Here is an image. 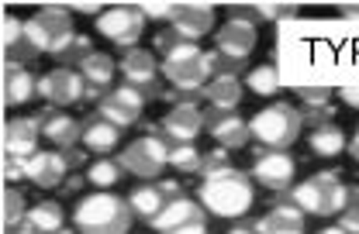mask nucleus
Returning <instances> with one entry per match:
<instances>
[{
  "mask_svg": "<svg viewBox=\"0 0 359 234\" xmlns=\"http://www.w3.org/2000/svg\"><path fill=\"white\" fill-rule=\"evenodd\" d=\"M197 203L211 214V217H224V221H242L249 217L252 203H256V180L245 169H224L215 176H204L197 187Z\"/></svg>",
  "mask_w": 359,
  "mask_h": 234,
  "instance_id": "1",
  "label": "nucleus"
},
{
  "mask_svg": "<svg viewBox=\"0 0 359 234\" xmlns=\"http://www.w3.org/2000/svg\"><path fill=\"white\" fill-rule=\"evenodd\" d=\"M69 221L80 234H128L135 214L128 200L100 189V193H90L83 200H76Z\"/></svg>",
  "mask_w": 359,
  "mask_h": 234,
  "instance_id": "2",
  "label": "nucleus"
},
{
  "mask_svg": "<svg viewBox=\"0 0 359 234\" xmlns=\"http://www.w3.org/2000/svg\"><path fill=\"white\" fill-rule=\"evenodd\" d=\"M249 128H252V141H256L259 148H269V152H287L294 141L301 138L304 117H301V110H297L294 103L276 100V103L263 107V110L249 121Z\"/></svg>",
  "mask_w": 359,
  "mask_h": 234,
  "instance_id": "3",
  "label": "nucleus"
},
{
  "mask_svg": "<svg viewBox=\"0 0 359 234\" xmlns=\"http://www.w3.org/2000/svg\"><path fill=\"white\" fill-rule=\"evenodd\" d=\"M256 24L249 21H224L222 28L215 31V55L222 62V73L238 76L249 62V55L256 52Z\"/></svg>",
  "mask_w": 359,
  "mask_h": 234,
  "instance_id": "4",
  "label": "nucleus"
},
{
  "mask_svg": "<svg viewBox=\"0 0 359 234\" xmlns=\"http://www.w3.org/2000/svg\"><path fill=\"white\" fill-rule=\"evenodd\" d=\"M170 141H163L159 135H142L138 141H132L121 155H118V162L125 166V173H132L138 180H159L163 176V169L170 166Z\"/></svg>",
  "mask_w": 359,
  "mask_h": 234,
  "instance_id": "5",
  "label": "nucleus"
},
{
  "mask_svg": "<svg viewBox=\"0 0 359 234\" xmlns=\"http://www.w3.org/2000/svg\"><path fill=\"white\" fill-rule=\"evenodd\" d=\"M145 14H142V7L138 3H111L100 17H97V31L104 35V38H111V45L125 48V52H132L138 45V38H142V31H145Z\"/></svg>",
  "mask_w": 359,
  "mask_h": 234,
  "instance_id": "6",
  "label": "nucleus"
},
{
  "mask_svg": "<svg viewBox=\"0 0 359 234\" xmlns=\"http://www.w3.org/2000/svg\"><path fill=\"white\" fill-rule=\"evenodd\" d=\"M118 73H121V83L132 87L145 100H156L163 96V62H156V55L149 48H132L125 52V59L118 62Z\"/></svg>",
  "mask_w": 359,
  "mask_h": 234,
  "instance_id": "7",
  "label": "nucleus"
},
{
  "mask_svg": "<svg viewBox=\"0 0 359 234\" xmlns=\"http://www.w3.org/2000/svg\"><path fill=\"white\" fill-rule=\"evenodd\" d=\"M249 176L256 180V187L269 189V193H290L294 187V176H297V162L287 155V152H269V148H259L256 159H252V169Z\"/></svg>",
  "mask_w": 359,
  "mask_h": 234,
  "instance_id": "8",
  "label": "nucleus"
},
{
  "mask_svg": "<svg viewBox=\"0 0 359 234\" xmlns=\"http://www.w3.org/2000/svg\"><path fill=\"white\" fill-rule=\"evenodd\" d=\"M39 96L45 100V107H73L80 100H87V80L80 76V69L59 66L52 73H45L39 83Z\"/></svg>",
  "mask_w": 359,
  "mask_h": 234,
  "instance_id": "9",
  "label": "nucleus"
},
{
  "mask_svg": "<svg viewBox=\"0 0 359 234\" xmlns=\"http://www.w3.org/2000/svg\"><path fill=\"white\" fill-rule=\"evenodd\" d=\"M204 131L218 141V148H228V152L245 148L252 138V128L238 110H218V107L204 110Z\"/></svg>",
  "mask_w": 359,
  "mask_h": 234,
  "instance_id": "10",
  "label": "nucleus"
},
{
  "mask_svg": "<svg viewBox=\"0 0 359 234\" xmlns=\"http://www.w3.org/2000/svg\"><path fill=\"white\" fill-rule=\"evenodd\" d=\"M339 180H342L339 169H321V173H314L311 180L294 183L287 196H290V203H297L304 214H311V217H328V187L339 183Z\"/></svg>",
  "mask_w": 359,
  "mask_h": 234,
  "instance_id": "11",
  "label": "nucleus"
},
{
  "mask_svg": "<svg viewBox=\"0 0 359 234\" xmlns=\"http://www.w3.org/2000/svg\"><path fill=\"white\" fill-rule=\"evenodd\" d=\"M39 138H42V121L35 117H11L4 128V159H21L28 162L39 152Z\"/></svg>",
  "mask_w": 359,
  "mask_h": 234,
  "instance_id": "12",
  "label": "nucleus"
},
{
  "mask_svg": "<svg viewBox=\"0 0 359 234\" xmlns=\"http://www.w3.org/2000/svg\"><path fill=\"white\" fill-rule=\"evenodd\" d=\"M204 135V110L197 107H170V114L159 121V138L170 145H194Z\"/></svg>",
  "mask_w": 359,
  "mask_h": 234,
  "instance_id": "13",
  "label": "nucleus"
},
{
  "mask_svg": "<svg viewBox=\"0 0 359 234\" xmlns=\"http://www.w3.org/2000/svg\"><path fill=\"white\" fill-rule=\"evenodd\" d=\"M180 42H197L215 28V3H177V17L166 24Z\"/></svg>",
  "mask_w": 359,
  "mask_h": 234,
  "instance_id": "14",
  "label": "nucleus"
},
{
  "mask_svg": "<svg viewBox=\"0 0 359 234\" xmlns=\"http://www.w3.org/2000/svg\"><path fill=\"white\" fill-rule=\"evenodd\" d=\"M69 159H66V152L59 148H52V152H35L28 162H25V173H28V180L35 183V187L42 189H59L66 180H69Z\"/></svg>",
  "mask_w": 359,
  "mask_h": 234,
  "instance_id": "15",
  "label": "nucleus"
},
{
  "mask_svg": "<svg viewBox=\"0 0 359 234\" xmlns=\"http://www.w3.org/2000/svg\"><path fill=\"white\" fill-rule=\"evenodd\" d=\"M39 121H42V138L52 148H76L83 141V121L69 117L59 107H42L39 110Z\"/></svg>",
  "mask_w": 359,
  "mask_h": 234,
  "instance_id": "16",
  "label": "nucleus"
},
{
  "mask_svg": "<svg viewBox=\"0 0 359 234\" xmlns=\"http://www.w3.org/2000/svg\"><path fill=\"white\" fill-rule=\"evenodd\" d=\"M190 221H208V210L201 203H194L187 193H180L173 200H166V207L149 224H152V231L170 234V231H177V228H183V224H190Z\"/></svg>",
  "mask_w": 359,
  "mask_h": 234,
  "instance_id": "17",
  "label": "nucleus"
},
{
  "mask_svg": "<svg viewBox=\"0 0 359 234\" xmlns=\"http://www.w3.org/2000/svg\"><path fill=\"white\" fill-rule=\"evenodd\" d=\"M42 76H35V69L21 66V62H7L4 66V103L7 107H21L28 100L39 96Z\"/></svg>",
  "mask_w": 359,
  "mask_h": 234,
  "instance_id": "18",
  "label": "nucleus"
},
{
  "mask_svg": "<svg viewBox=\"0 0 359 234\" xmlns=\"http://www.w3.org/2000/svg\"><path fill=\"white\" fill-rule=\"evenodd\" d=\"M114 73H118V62L111 55H104V52H93L87 62L80 66V76L87 80V100L100 103V96L107 94V90H114L111 87L114 83Z\"/></svg>",
  "mask_w": 359,
  "mask_h": 234,
  "instance_id": "19",
  "label": "nucleus"
},
{
  "mask_svg": "<svg viewBox=\"0 0 359 234\" xmlns=\"http://www.w3.org/2000/svg\"><path fill=\"white\" fill-rule=\"evenodd\" d=\"M121 145V128H114L111 121H104L100 114H90L83 117V148L93 155H111L114 148Z\"/></svg>",
  "mask_w": 359,
  "mask_h": 234,
  "instance_id": "20",
  "label": "nucleus"
},
{
  "mask_svg": "<svg viewBox=\"0 0 359 234\" xmlns=\"http://www.w3.org/2000/svg\"><path fill=\"white\" fill-rule=\"evenodd\" d=\"M166 189H163V180H152V183H138V187L128 193V203H132V214L138 221H152L163 207H166Z\"/></svg>",
  "mask_w": 359,
  "mask_h": 234,
  "instance_id": "21",
  "label": "nucleus"
},
{
  "mask_svg": "<svg viewBox=\"0 0 359 234\" xmlns=\"http://www.w3.org/2000/svg\"><path fill=\"white\" fill-rule=\"evenodd\" d=\"M242 80L238 76H231V73H218L211 83H208V90H204V100L211 103V107H218V110H238V103H242Z\"/></svg>",
  "mask_w": 359,
  "mask_h": 234,
  "instance_id": "22",
  "label": "nucleus"
},
{
  "mask_svg": "<svg viewBox=\"0 0 359 234\" xmlns=\"http://www.w3.org/2000/svg\"><path fill=\"white\" fill-rule=\"evenodd\" d=\"M59 66H83L90 55H93V42H90L87 35H80V31H69L66 38H59L55 45H52V52H48Z\"/></svg>",
  "mask_w": 359,
  "mask_h": 234,
  "instance_id": "23",
  "label": "nucleus"
},
{
  "mask_svg": "<svg viewBox=\"0 0 359 234\" xmlns=\"http://www.w3.org/2000/svg\"><path fill=\"white\" fill-rule=\"evenodd\" d=\"M308 148L314 155H321V159H335V155L349 152V141H346V131L332 121V124H321V128H314L308 135Z\"/></svg>",
  "mask_w": 359,
  "mask_h": 234,
  "instance_id": "24",
  "label": "nucleus"
},
{
  "mask_svg": "<svg viewBox=\"0 0 359 234\" xmlns=\"http://www.w3.org/2000/svg\"><path fill=\"white\" fill-rule=\"evenodd\" d=\"M97 114H100L104 121H111L114 128H121V131H128L132 124H138V117H142L135 107H128L125 100H118V96L111 94V90L100 96V103H97Z\"/></svg>",
  "mask_w": 359,
  "mask_h": 234,
  "instance_id": "25",
  "label": "nucleus"
},
{
  "mask_svg": "<svg viewBox=\"0 0 359 234\" xmlns=\"http://www.w3.org/2000/svg\"><path fill=\"white\" fill-rule=\"evenodd\" d=\"M28 221H32L35 228H42L45 234L66 231V210H62L59 200H42V203H35V207L28 210Z\"/></svg>",
  "mask_w": 359,
  "mask_h": 234,
  "instance_id": "26",
  "label": "nucleus"
},
{
  "mask_svg": "<svg viewBox=\"0 0 359 234\" xmlns=\"http://www.w3.org/2000/svg\"><path fill=\"white\" fill-rule=\"evenodd\" d=\"M125 180V166L118 162V159H111V155H104V159H93L87 166V183L97 189H111L118 187Z\"/></svg>",
  "mask_w": 359,
  "mask_h": 234,
  "instance_id": "27",
  "label": "nucleus"
},
{
  "mask_svg": "<svg viewBox=\"0 0 359 234\" xmlns=\"http://www.w3.org/2000/svg\"><path fill=\"white\" fill-rule=\"evenodd\" d=\"M35 17H39L45 28H48V35H52V45L73 31V14H69V7H62V3H42Z\"/></svg>",
  "mask_w": 359,
  "mask_h": 234,
  "instance_id": "28",
  "label": "nucleus"
},
{
  "mask_svg": "<svg viewBox=\"0 0 359 234\" xmlns=\"http://www.w3.org/2000/svg\"><path fill=\"white\" fill-rule=\"evenodd\" d=\"M242 87L256 96H276L283 90V83H280V76H276L273 66H256V69H249V73L242 76Z\"/></svg>",
  "mask_w": 359,
  "mask_h": 234,
  "instance_id": "29",
  "label": "nucleus"
},
{
  "mask_svg": "<svg viewBox=\"0 0 359 234\" xmlns=\"http://www.w3.org/2000/svg\"><path fill=\"white\" fill-rule=\"evenodd\" d=\"M204 166V152L197 145H173L170 148V169H177L180 176H201Z\"/></svg>",
  "mask_w": 359,
  "mask_h": 234,
  "instance_id": "30",
  "label": "nucleus"
},
{
  "mask_svg": "<svg viewBox=\"0 0 359 234\" xmlns=\"http://www.w3.org/2000/svg\"><path fill=\"white\" fill-rule=\"evenodd\" d=\"M25 217H28V203H25L21 189L7 187V193H4V224L14 228V224H21Z\"/></svg>",
  "mask_w": 359,
  "mask_h": 234,
  "instance_id": "31",
  "label": "nucleus"
},
{
  "mask_svg": "<svg viewBox=\"0 0 359 234\" xmlns=\"http://www.w3.org/2000/svg\"><path fill=\"white\" fill-rule=\"evenodd\" d=\"M201 55H204V48L197 45V42H177V45L163 55V69H177V66H187V62H194V59H201Z\"/></svg>",
  "mask_w": 359,
  "mask_h": 234,
  "instance_id": "32",
  "label": "nucleus"
},
{
  "mask_svg": "<svg viewBox=\"0 0 359 234\" xmlns=\"http://www.w3.org/2000/svg\"><path fill=\"white\" fill-rule=\"evenodd\" d=\"M21 42H25V21L14 17V14H7L4 17V55L14 59V52L21 48Z\"/></svg>",
  "mask_w": 359,
  "mask_h": 234,
  "instance_id": "33",
  "label": "nucleus"
},
{
  "mask_svg": "<svg viewBox=\"0 0 359 234\" xmlns=\"http://www.w3.org/2000/svg\"><path fill=\"white\" fill-rule=\"evenodd\" d=\"M256 10V21H290L297 17V3H252Z\"/></svg>",
  "mask_w": 359,
  "mask_h": 234,
  "instance_id": "34",
  "label": "nucleus"
},
{
  "mask_svg": "<svg viewBox=\"0 0 359 234\" xmlns=\"http://www.w3.org/2000/svg\"><path fill=\"white\" fill-rule=\"evenodd\" d=\"M224 169H231V152H228V148H215V152H204L201 180H204V176H215V173H224Z\"/></svg>",
  "mask_w": 359,
  "mask_h": 234,
  "instance_id": "35",
  "label": "nucleus"
},
{
  "mask_svg": "<svg viewBox=\"0 0 359 234\" xmlns=\"http://www.w3.org/2000/svg\"><path fill=\"white\" fill-rule=\"evenodd\" d=\"M294 94L301 96L304 107H332V87H297Z\"/></svg>",
  "mask_w": 359,
  "mask_h": 234,
  "instance_id": "36",
  "label": "nucleus"
},
{
  "mask_svg": "<svg viewBox=\"0 0 359 234\" xmlns=\"http://www.w3.org/2000/svg\"><path fill=\"white\" fill-rule=\"evenodd\" d=\"M142 7V14L145 17H152V21H173L177 17V3H163V0H152V3H138Z\"/></svg>",
  "mask_w": 359,
  "mask_h": 234,
  "instance_id": "37",
  "label": "nucleus"
},
{
  "mask_svg": "<svg viewBox=\"0 0 359 234\" xmlns=\"http://www.w3.org/2000/svg\"><path fill=\"white\" fill-rule=\"evenodd\" d=\"M301 117H304V124H311V131L321 128V124H332V121H335L332 107H301Z\"/></svg>",
  "mask_w": 359,
  "mask_h": 234,
  "instance_id": "38",
  "label": "nucleus"
},
{
  "mask_svg": "<svg viewBox=\"0 0 359 234\" xmlns=\"http://www.w3.org/2000/svg\"><path fill=\"white\" fill-rule=\"evenodd\" d=\"M335 224H339L346 234H359V200L353 203V207H346V210L335 217Z\"/></svg>",
  "mask_w": 359,
  "mask_h": 234,
  "instance_id": "39",
  "label": "nucleus"
},
{
  "mask_svg": "<svg viewBox=\"0 0 359 234\" xmlns=\"http://www.w3.org/2000/svg\"><path fill=\"white\" fill-rule=\"evenodd\" d=\"M252 228H256V234H304L301 228H283V224L269 221L266 214H263V217H256V221H252Z\"/></svg>",
  "mask_w": 359,
  "mask_h": 234,
  "instance_id": "40",
  "label": "nucleus"
},
{
  "mask_svg": "<svg viewBox=\"0 0 359 234\" xmlns=\"http://www.w3.org/2000/svg\"><path fill=\"white\" fill-rule=\"evenodd\" d=\"M111 94L118 96V100H125V103H128V107H135V110H138V114H142V110H145V103H149V100H145V96L138 94V90H132V87H125V83H121V87H114V90H111Z\"/></svg>",
  "mask_w": 359,
  "mask_h": 234,
  "instance_id": "41",
  "label": "nucleus"
},
{
  "mask_svg": "<svg viewBox=\"0 0 359 234\" xmlns=\"http://www.w3.org/2000/svg\"><path fill=\"white\" fill-rule=\"evenodd\" d=\"M4 169H7V183L14 187V183H21V180H28V173H25V162L21 159H4Z\"/></svg>",
  "mask_w": 359,
  "mask_h": 234,
  "instance_id": "42",
  "label": "nucleus"
},
{
  "mask_svg": "<svg viewBox=\"0 0 359 234\" xmlns=\"http://www.w3.org/2000/svg\"><path fill=\"white\" fill-rule=\"evenodd\" d=\"M180 38L177 35H173V31H170V28H163V31H159V35H156V38H152V48H156V52H159V55H166V52H170V48L177 45Z\"/></svg>",
  "mask_w": 359,
  "mask_h": 234,
  "instance_id": "43",
  "label": "nucleus"
},
{
  "mask_svg": "<svg viewBox=\"0 0 359 234\" xmlns=\"http://www.w3.org/2000/svg\"><path fill=\"white\" fill-rule=\"evenodd\" d=\"M335 96H339L349 110H359V87H342V90H335Z\"/></svg>",
  "mask_w": 359,
  "mask_h": 234,
  "instance_id": "44",
  "label": "nucleus"
},
{
  "mask_svg": "<svg viewBox=\"0 0 359 234\" xmlns=\"http://www.w3.org/2000/svg\"><path fill=\"white\" fill-rule=\"evenodd\" d=\"M7 234H45V231H42V228H35V224H32V221L25 217L21 224H14V228H7ZM62 234H73V231L66 228V231H62Z\"/></svg>",
  "mask_w": 359,
  "mask_h": 234,
  "instance_id": "45",
  "label": "nucleus"
},
{
  "mask_svg": "<svg viewBox=\"0 0 359 234\" xmlns=\"http://www.w3.org/2000/svg\"><path fill=\"white\" fill-rule=\"evenodd\" d=\"M62 152H66V159H69L73 169H83V162H87V155H90V152H83L80 145H76V148H62Z\"/></svg>",
  "mask_w": 359,
  "mask_h": 234,
  "instance_id": "46",
  "label": "nucleus"
},
{
  "mask_svg": "<svg viewBox=\"0 0 359 234\" xmlns=\"http://www.w3.org/2000/svg\"><path fill=\"white\" fill-rule=\"evenodd\" d=\"M170 234H211V231H208V221H190V224H183V228Z\"/></svg>",
  "mask_w": 359,
  "mask_h": 234,
  "instance_id": "47",
  "label": "nucleus"
},
{
  "mask_svg": "<svg viewBox=\"0 0 359 234\" xmlns=\"http://www.w3.org/2000/svg\"><path fill=\"white\" fill-rule=\"evenodd\" d=\"M83 183H87V176H69V180H66V183L59 187V193H62V196H73V193L83 187Z\"/></svg>",
  "mask_w": 359,
  "mask_h": 234,
  "instance_id": "48",
  "label": "nucleus"
},
{
  "mask_svg": "<svg viewBox=\"0 0 359 234\" xmlns=\"http://www.w3.org/2000/svg\"><path fill=\"white\" fill-rule=\"evenodd\" d=\"M69 10H80V14H97V17H100L107 7H104V3H90V0H87V3H73Z\"/></svg>",
  "mask_w": 359,
  "mask_h": 234,
  "instance_id": "49",
  "label": "nucleus"
},
{
  "mask_svg": "<svg viewBox=\"0 0 359 234\" xmlns=\"http://www.w3.org/2000/svg\"><path fill=\"white\" fill-rule=\"evenodd\" d=\"M339 14H342V17H353V21H359V3H339Z\"/></svg>",
  "mask_w": 359,
  "mask_h": 234,
  "instance_id": "50",
  "label": "nucleus"
},
{
  "mask_svg": "<svg viewBox=\"0 0 359 234\" xmlns=\"http://www.w3.org/2000/svg\"><path fill=\"white\" fill-rule=\"evenodd\" d=\"M349 155L359 162V124H356V131H353V138H349Z\"/></svg>",
  "mask_w": 359,
  "mask_h": 234,
  "instance_id": "51",
  "label": "nucleus"
},
{
  "mask_svg": "<svg viewBox=\"0 0 359 234\" xmlns=\"http://www.w3.org/2000/svg\"><path fill=\"white\" fill-rule=\"evenodd\" d=\"M228 234H256V228H252V221H245V224H235Z\"/></svg>",
  "mask_w": 359,
  "mask_h": 234,
  "instance_id": "52",
  "label": "nucleus"
},
{
  "mask_svg": "<svg viewBox=\"0 0 359 234\" xmlns=\"http://www.w3.org/2000/svg\"><path fill=\"white\" fill-rule=\"evenodd\" d=\"M314 234H346L339 224H332V228H321V231H314Z\"/></svg>",
  "mask_w": 359,
  "mask_h": 234,
  "instance_id": "53",
  "label": "nucleus"
},
{
  "mask_svg": "<svg viewBox=\"0 0 359 234\" xmlns=\"http://www.w3.org/2000/svg\"><path fill=\"white\" fill-rule=\"evenodd\" d=\"M356 200H359V187H356Z\"/></svg>",
  "mask_w": 359,
  "mask_h": 234,
  "instance_id": "54",
  "label": "nucleus"
}]
</instances>
